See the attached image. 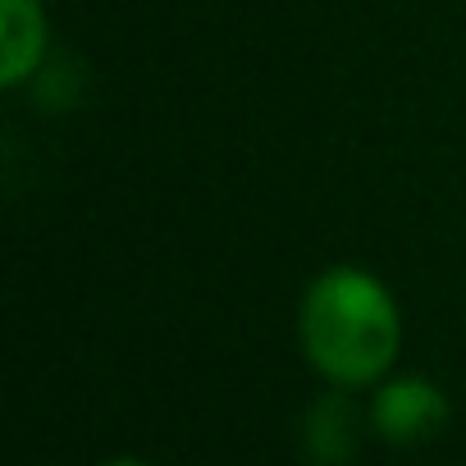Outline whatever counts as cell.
Instances as JSON below:
<instances>
[{
  "label": "cell",
  "instance_id": "cell-1",
  "mask_svg": "<svg viewBox=\"0 0 466 466\" xmlns=\"http://www.w3.org/2000/svg\"><path fill=\"white\" fill-rule=\"evenodd\" d=\"M298 343L325 384L375 389L402 352L398 298L361 266H329L302 293Z\"/></svg>",
  "mask_w": 466,
  "mask_h": 466
},
{
  "label": "cell",
  "instance_id": "cell-2",
  "mask_svg": "<svg viewBox=\"0 0 466 466\" xmlns=\"http://www.w3.org/2000/svg\"><path fill=\"white\" fill-rule=\"evenodd\" d=\"M370 434L411 448L448 425V393L430 375H384L370 393Z\"/></svg>",
  "mask_w": 466,
  "mask_h": 466
},
{
  "label": "cell",
  "instance_id": "cell-3",
  "mask_svg": "<svg viewBox=\"0 0 466 466\" xmlns=\"http://www.w3.org/2000/svg\"><path fill=\"white\" fill-rule=\"evenodd\" d=\"M357 389H325L307 411H302V425H298V443H302V457L311 466H348L361 448V434L370 430V407H361L352 398Z\"/></svg>",
  "mask_w": 466,
  "mask_h": 466
},
{
  "label": "cell",
  "instance_id": "cell-4",
  "mask_svg": "<svg viewBox=\"0 0 466 466\" xmlns=\"http://www.w3.org/2000/svg\"><path fill=\"white\" fill-rule=\"evenodd\" d=\"M51 24L42 0H0V87H24L42 74Z\"/></svg>",
  "mask_w": 466,
  "mask_h": 466
},
{
  "label": "cell",
  "instance_id": "cell-5",
  "mask_svg": "<svg viewBox=\"0 0 466 466\" xmlns=\"http://www.w3.org/2000/svg\"><path fill=\"white\" fill-rule=\"evenodd\" d=\"M101 466H151V461H142V457H106Z\"/></svg>",
  "mask_w": 466,
  "mask_h": 466
}]
</instances>
